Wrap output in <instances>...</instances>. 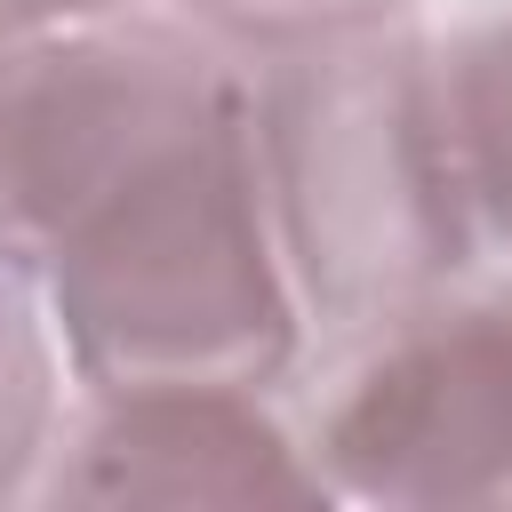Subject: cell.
Here are the masks:
<instances>
[{
	"label": "cell",
	"mask_w": 512,
	"mask_h": 512,
	"mask_svg": "<svg viewBox=\"0 0 512 512\" xmlns=\"http://www.w3.org/2000/svg\"><path fill=\"white\" fill-rule=\"evenodd\" d=\"M80 392L208 384L264 392L304 352L272 200L248 136V80L136 160L32 280Z\"/></svg>",
	"instance_id": "1"
},
{
	"label": "cell",
	"mask_w": 512,
	"mask_h": 512,
	"mask_svg": "<svg viewBox=\"0 0 512 512\" xmlns=\"http://www.w3.org/2000/svg\"><path fill=\"white\" fill-rule=\"evenodd\" d=\"M248 136L304 320L352 336L472 280L480 232L448 152L432 40L408 24L248 72Z\"/></svg>",
	"instance_id": "2"
},
{
	"label": "cell",
	"mask_w": 512,
	"mask_h": 512,
	"mask_svg": "<svg viewBox=\"0 0 512 512\" xmlns=\"http://www.w3.org/2000/svg\"><path fill=\"white\" fill-rule=\"evenodd\" d=\"M248 72L168 8L48 24L0 56V272L40 280L64 232Z\"/></svg>",
	"instance_id": "3"
},
{
	"label": "cell",
	"mask_w": 512,
	"mask_h": 512,
	"mask_svg": "<svg viewBox=\"0 0 512 512\" xmlns=\"http://www.w3.org/2000/svg\"><path fill=\"white\" fill-rule=\"evenodd\" d=\"M312 408V464L336 504L480 512L512 504V288H440L344 336Z\"/></svg>",
	"instance_id": "4"
},
{
	"label": "cell",
	"mask_w": 512,
	"mask_h": 512,
	"mask_svg": "<svg viewBox=\"0 0 512 512\" xmlns=\"http://www.w3.org/2000/svg\"><path fill=\"white\" fill-rule=\"evenodd\" d=\"M32 504H336L304 432L264 392L144 384L80 392L48 440Z\"/></svg>",
	"instance_id": "5"
},
{
	"label": "cell",
	"mask_w": 512,
	"mask_h": 512,
	"mask_svg": "<svg viewBox=\"0 0 512 512\" xmlns=\"http://www.w3.org/2000/svg\"><path fill=\"white\" fill-rule=\"evenodd\" d=\"M432 72L480 256L512 264V0H472L432 40Z\"/></svg>",
	"instance_id": "6"
},
{
	"label": "cell",
	"mask_w": 512,
	"mask_h": 512,
	"mask_svg": "<svg viewBox=\"0 0 512 512\" xmlns=\"http://www.w3.org/2000/svg\"><path fill=\"white\" fill-rule=\"evenodd\" d=\"M64 424V352L24 280L0 272V504H32L48 440Z\"/></svg>",
	"instance_id": "7"
},
{
	"label": "cell",
	"mask_w": 512,
	"mask_h": 512,
	"mask_svg": "<svg viewBox=\"0 0 512 512\" xmlns=\"http://www.w3.org/2000/svg\"><path fill=\"white\" fill-rule=\"evenodd\" d=\"M168 16H184L232 64L240 56L272 64V56H296V48H328V40L408 24V0H168Z\"/></svg>",
	"instance_id": "8"
},
{
	"label": "cell",
	"mask_w": 512,
	"mask_h": 512,
	"mask_svg": "<svg viewBox=\"0 0 512 512\" xmlns=\"http://www.w3.org/2000/svg\"><path fill=\"white\" fill-rule=\"evenodd\" d=\"M104 8H136V0H0V56L48 24H80V16H104Z\"/></svg>",
	"instance_id": "9"
}]
</instances>
